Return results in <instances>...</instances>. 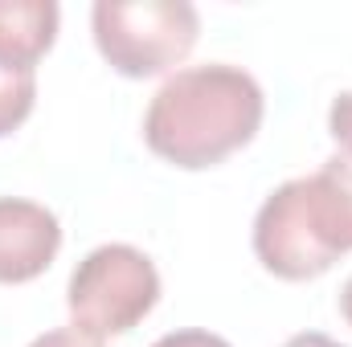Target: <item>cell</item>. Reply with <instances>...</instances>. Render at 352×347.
Returning a JSON list of instances; mask_svg holds the SVG:
<instances>
[{
    "label": "cell",
    "mask_w": 352,
    "mask_h": 347,
    "mask_svg": "<svg viewBox=\"0 0 352 347\" xmlns=\"http://www.w3.org/2000/svg\"><path fill=\"white\" fill-rule=\"evenodd\" d=\"M263 86L242 66H188L152 94L144 143L173 168L201 172L242 152L263 127Z\"/></svg>",
    "instance_id": "cell-1"
},
{
    "label": "cell",
    "mask_w": 352,
    "mask_h": 347,
    "mask_svg": "<svg viewBox=\"0 0 352 347\" xmlns=\"http://www.w3.org/2000/svg\"><path fill=\"white\" fill-rule=\"evenodd\" d=\"M340 315L349 319V327H352V278L344 282V290H340Z\"/></svg>",
    "instance_id": "cell-13"
},
{
    "label": "cell",
    "mask_w": 352,
    "mask_h": 347,
    "mask_svg": "<svg viewBox=\"0 0 352 347\" xmlns=\"http://www.w3.org/2000/svg\"><path fill=\"white\" fill-rule=\"evenodd\" d=\"M152 347H234V344L221 339V335H213V331H197V327H188V331H168V335H160Z\"/></svg>",
    "instance_id": "cell-10"
},
{
    "label": "cell",
    "mask_w": 352,
    "mask_h": 347,
    "mask_svg": "<svg viewBox=\"0 0 352 347\" xmlns=\"http://www.w3.org/2000/svg\"><path fill=\"white\" fill-rule=\"evenodd\" d=\"M62 250L58 217L21 196H0V286L41 278Z\"/></svg>",
    "instance_id": "cell-5"
},
{
    "label": "cell",
    "mask_w": 352,
    "mask_h": 347,
    "mask_svg": "<svg viewBox=\"0 0 352 347\" xmlns=\"http://www.w3.org/2000/svg\"><path fill=\"white\" fill-rule=\"evenodd\" d=\"M37 102V70L0 62V139L12 135Z\"/></svg>",
    "instance_id": "cell-7"
},
{
    "label": "cell",
    "mask_w": 352,
    "mask_h": 347,
    "mask_svg": "<svg viewBox=\"0 0 352 347\" xmlns=\"http://www.w3.org/2000/svg\"><path fill=\"white\" fill-rule=\"evenodd\" d=\"M160 302V270L135 246L111 241L90 250L74 265L70 286H66V311L70 327L90 339H111L127 335L140 327L152 307Z\"/></svg>",
    "instance_id": "cell-4"
},
{
    "label": "cell",
    "mask_w": 352,
    "mask_h": 347,
    "mask_svg": "<svg viewBox=\"0 0 352 347\" xmlns=\"http://www.w3.org/2000/svg\"><path fill=\"white\" fill-rule=\"evenodd\" d=\"M283 347H344V344H336V339H328L320 331H303V335H291Z\"/></svg>",
    "instance_id": "cell-12"
},
{
    "label": "cell",
    "mask_w": 352,
    "mask_h": 347,
    "mask_svg": "<svg viewBox=\"0 0 352 347\" xmlns=\"http://www.w3.org/2000/svg\"><path fill=\"white\" fill-rule=\"evenodd\" d=\"M324 184L332 188V200H336V208H340V221H344V229H349V246H352V143L349 147H340L336 156H328L324 160Z\"/></svg>",
    "instance_id": "cell-8"
},
{
    "label": "cell",
    "mask_w": 352,
    "mask_h": 347,
    "mask_svg": "<svg viewBox=\"0 0 352 347\" xmlns=\"http://www.w3.org/2000/svg\"><path fill=\"white\" fill-rule=\"evenodd\" d=\"M90 33L115 74L156 78L192 53L201 16L188 0H98Z\"/></svg>",
    "instance_id": "cell-3"
},
{
    "label": "cell",
    "mask_w": 352,
    "mask_h": 347,
    "mask_svg": "<svg viewBox=\"0 0 352 347\" xmlns=\"http://www.w3.org/2000/svg\"><path fill=\"white\" fill-rule=\"evenodd\" d=\"M29 347H102V344L90 339V335H78L74 327H62V331H45V335H37Z\"/></svg>",
    "instance_id": "cell-11"
},
{
    "label": "cell",
    "mask_w": 352,
    "mask_h": 347,
    "mask_svg": "<svg viewBox=\"0 0 352 347\" xmlns=\"http://www.w3.org/2000/svg\"><path fill=\"white\" fill-rule=\"evenodd\" d=\"M58 25L62 8L54 0H0V62L37 70L58 41Z\"/></svg>",
    "instance_id": "cell-6"
},
{
    "label": "cell",
    "mask_w": 352,
    "mask_h": 347,
    "mask_svg": "<svg viewBox=\"0 0 352 347\" xmlns=\"http://www.w3.org/2000/svg\"><path fill=\"white\" fill-rule=\"evenodd\" d=\"M349 250V229L320 172L278 184L254 217V254L283 282H311Z\"/></svg>",
    "instance_id": "cell-2"
},
{
    "label": "cell",
    "mask_w": 352,
    "mask_h": 347,
    "mask_svg": "<svg viewBox=\"0 0 352 347\" xmlns=\"http://www.w3.org/2000/svg\"><path fill=\"white\" fill-rule=\"evenodd\" d=\"M328 131H332V139H336L340 147L352 143V90L336 94V102H332V110H328Z\"/></svg>",
    "instance_id": "cell-9"
}]
</instances>
